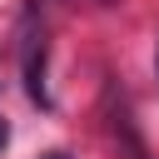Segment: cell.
<instances>
[{
    "label": "cell",
    "mask_w": 159,
    "mask_h": 159,
    "mask_svg": "<svg viewBox=\"0 0 159 159\" xmlns=\"http://www.w3.org/2000/svg\"><path fill=\"white\" fill-rule=\"evenodd\" d=\"M45 159H70V154H45Z\"/></svg>",
    "instance_id": "3957f363"
},
{
    "label": "cell",
    "mask_w": 159,
    "mask_h": 159,
    "mask_svg": "<svg viewBox=\"0 0 159 159\" xmlns=\"http://www.w3.org/2000/svg\"><path fill=\"white\" fill-rule=\"evenodd\" d=\"M5 144H10V124L0 119V149H5Z\"/></svg>",
    "instance_id": "7a4b0ae2"
},
{
    "label": "cell",
    "mask_w": 159,
    "mask_h": 159,
    "mask_svg": "<svg viewBox=\"0 0 159 159\" xmlns=\"http://www.w3.org/2000/svg\"><path fill=\"white\" fill-rule=\"evenodd\" d=\"M154 70H159V50H154Z\"/></svg>",
    "instance_id": "277c9868"
},
{
    "label": "cell",
    "mask_w": 159,
    "mask_h": 159,
    "mask_svg": "<svg viewBox=\"0 0 159 159\" xmlns=\"http://www.w3.org/2000/svg\"><path fill=\"white\" fill-rule=\"evenodd\" d=\"M45 60H50V45H45V30H35V20H25V45H20V70H25V94L35 104H50V89H45Z\"/></svg>",
    "instance_id": "6da1fadb"
}]
</instances>
